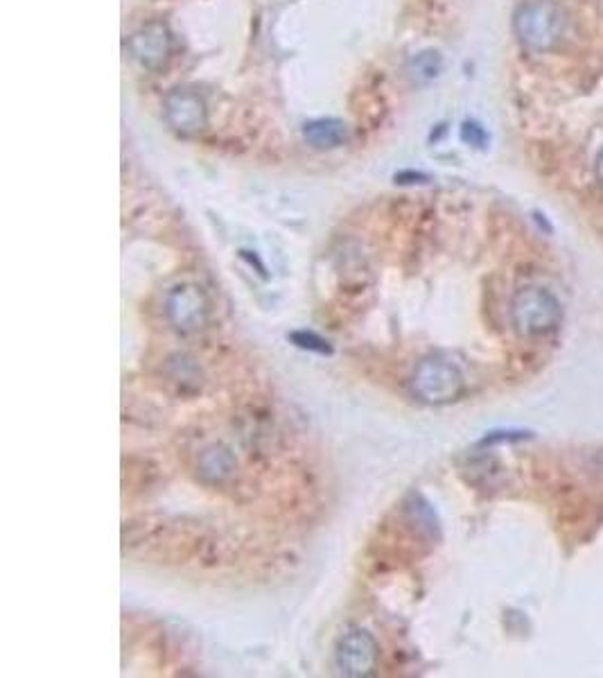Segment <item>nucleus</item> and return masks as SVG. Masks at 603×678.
<instances>
[{"label":"nucleus","mask_w":603,"mask_h":678,"mask_svg":"<svg viewBox=\"0 0 603 678\" xmlns=\"http://www.w3.org/2000/svg\"><path fill=\"white\" fill-rule=\"evenodd\" d=\"M565 12L554 0H527L513 16L515 37L531 52L554 50L565 37Z\"/></svg>","instance_id":"nucleus-1"},{"label":"nucleus","mask_w":603,"mask_h":678,"mask_svg":"<svg viewBox=\"0 0 603 678\" xmlns=\"http://www.w3.org/2000/svg\"><path fill=\"white\" fill-rule=\"evenodd\" d=\"M563 310L552 292L543 288H524L513 297L511 319L524 337L545 335L561 324Z\"/></svg>","instance_id":"nucleus-2"},{"label":"nucleus","mask_w":603,"mask_h":678,"mask_svg":"<svg viewBox=\"0 0 603 678\" xmlns=\"http://www.w3.org/2000/svg\"><path fill=\"white\" fill-rule=\"evenodd\" d=\"M414 394L430 405H445L457 401L463 391V376L452 362L427 358L418 364L412 378Z\"/></svg>","instance_id":"nucleus-3"},{"label":"nucleus","mask_w":603,"mask_h":678,"mask_svg":"<svg viewBox=\"0 0 603 678\" xmlns=\"http://www.w3.org/2000/svg\"><path fill=\"white\" fill-rule=\"evenodd\" d=\"M165 315L179 333H197L208 321V301L197 285H179L165 299Z\"/></svg>","instance_id":"nucleus-4"},{"label":"nucleus","mask_w":603,"mask_h":678,"mask_svg":"<svg viewBox=\"0 0 603 678\" xmlns=\"http://www.w3.org/2000/svg\"><path fill=\"white\" fill-rule=\"evenodd\" d=\"M337 669L346 676H369L378 665V645L369 631L353 629L335 647Z\"/></svg>","instance_id":"nucleus-5"},{"label":"nucleus","mask_w":603,"mask_h":678,"mask_svg":"<svg viewBox=\"0 0 603 678\" xmlns=\"http://www.w3.org/2000/svg\"><path fill=\"white\" fill-rule=\"evenodd\" d=\"M165 116L170 125L181 134H195L206 125V107L197 93L177 89L165 100Z\"/></svg>","instance_id":"nucleus-6"},{"label":"nucleus","mask_w":603,"mask_h":678,"mask_svg":"<svg viewBox=\"0 0 603 678\" xmlns=\"http://www.w3.org/2000/svg\"><path fill=\"white\" fill-rule=\"evenodd\" d=\"M129 50L145 68H159L170 55V37L161 25H150L131 37Z\"/></svg>","instance_id":"nucleus-7"},{"label":"nucleus","mask_w":603,"mask_h":678,"mask_svg":"<svg viewBox=\"0 0 603 678\" xmlns=\"http://www.w3.org/2000/svg\"><path fill=\"white\" fill-rule=\"evenodd\" d=\"M197 471H199L201 482L224 484L235 473V459L231 455V450H226L222 446H213V448L204 450L197 462Z\"/></svg>","instance_id":"nucleus-8"},{"label":"nucleus","mask_w":603,"mask_h":678,"mask_svg":"<svg viewBox=\"0 0 603 678\" xmlns=\"http://www.w3.org/2000/svg\"><path fill=\"white\" fill-rule=\"evenodd\" d=\"M303 136L305 141L312 147H317V150H335V147L344 145L346 141V127L342 120L321 118L305 125Z\"/></svg>","instance_id":"nucleus-9"},{"label":"nucleus","mask_w":603,"mask_h":678,"mask_svg":"<svg viewBox=\"0 0 603 678\" xmlns=\"http://www.w3.org/2000/svg\"><path fill=\"white\" fill-rule=\"evenodd\" d=\"M292 342L299 346V349L305 351H314V353H321V355H330L332 349L328 346L326 339H321L319 335L310 333V330H296V333L290 335Z\"/></svg>","instance_id":"nucleus-10"},{"label":"nucleus","mask_w":603,"mask_h":678,"mask_svg":"<svg viewBox=\"0 0 603 678\" xmlns=\"http://www.w3.org/2000/svg\"><path fill=\"white\" fill-rule=\"evenodd\" d=\"M439 66H441V59L436 52H425L414 62V75L418 80H430L436 73H439Z\"/></svg>","instance_id":"nucleus-11"},{"label":"nucleus","mask_w":603,"mask_h":678,"mask_svg":"<svg viewBox=\"0 0 603 678\" xmlns=\"http://www.w3.org/2000/svg\"><path fill=\"white\" fill-rule=\"evenodd\" d=\"M463 138H466V141H470L473 145H482L486 141V134L477 125H466V127H463Z\"/></svg>","instance_id":"nucleus-12"},{"label":"nucleus","mask_w":603,"mask_h":678,"mask_svg":"<svg viewBox=\"0 0 603 678\" xmlns=\"http://www.w3.org/2000/svg\"><path fill=\"white\" fill-rule=\"evenodd\" d=\"M597 177H599V181L603 184V150L597 156Z\"/></svg>","instance_id":"nucleus-13"}]
</instances>
